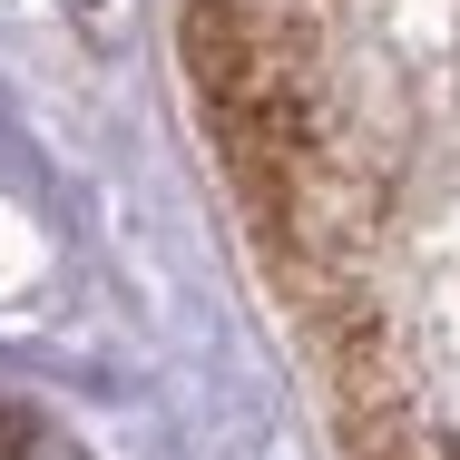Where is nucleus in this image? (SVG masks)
I'll use <instances>...</instances> for the list:
<instances>
[{
	"mask_svg": "<svg viewBox=\"0 0 460 460\" xmlns=\"http://www.w3.org/2000/svg\"><path fill=\"white\" fill-rule=\"evenodd\" d=\"M0 441H10V431H0Z\"/></svg>",
	"mask_w": 460,
	"mask_h": 460,
	"instance_id": "f257e3e1",
	"label": "nucleus"
}]
</instances>
